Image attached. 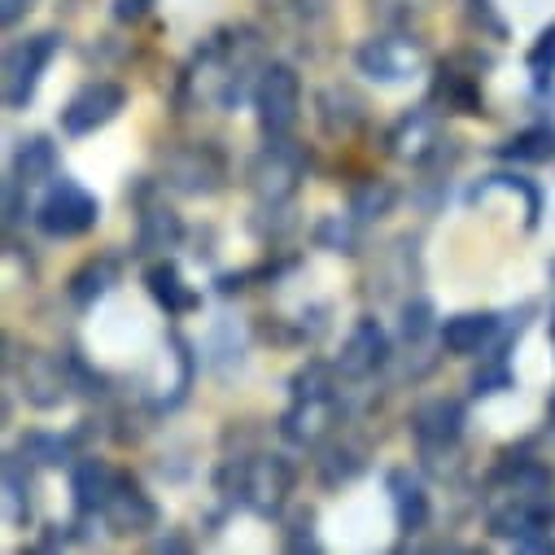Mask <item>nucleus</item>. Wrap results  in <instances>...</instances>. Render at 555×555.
I'll return each instance as SVG.
<instances>
[{
  "label": "nucleus",
  "mask_w": 555,
  "mask_h": 555,
  "mask_svg": "<svg viewBox=\"0 0 555 555\" xmlns=\"http://www.w3.org/2000/svg\"><path fill=\"white\" fill-rule=\"evenodd\" d=\"M254 109H258V127L271 135H289V127L298 122V109H302V79L294 66L285 62H271L258 70V83H254Z\"/></svg>",
  "instance_id": "1"
},
{
  "label": "nucleus",
  "mask_w": 555,
  "mask_h": 555,
  "mask_svg": "<svg viewBox=\"0 0 555 555\" xmlns=\"http://www.w3.org/2000/svg\"><path fill=\"white\" fill-rule=\"evenodd\" d=\"M57 49H62V40L53 31H44V36H31V40H23V44H14L5 53V105L10 109H27L31 105V96L40 88V75L57 57Z\"/></svg>",
  "instance_id": "2"
},
{
  "label": "nucleus",
  "mask_w": 555,
  "mask_h": 555,
  "mask_svg": "<svg viewBox=\"0 0 555 555\" xmlns=\"http://www.w3.org/2000/svg\"><path fill=\"white\" fill-rule=\"evenodd\" d=\"M96 219H101L96 197L75 180H62L36 210V223L44 236H83L88 228H96Z\"/></svg>",
  "instance_id": "3"
},
{
  "label": "nucleus",
  "mask_w": 555,
  "mask_h": 555,
  "mask_svg": "<svg viewBox=\"0 0 555 555\" xmlns=\"http://www.w3.org/2000/svg\"><path fill=\"white\" fill-rule=\"evenodd\" d=\"M302 176H307V158L285 141V135H271V145L254 163V193L267 206H281V202H289L298 193Z\"/></svg>",
  "instance_id": "4"
},
{
  "label": "nucleus",
  "mask_w": 555,
  "mask_h": 555,
  "mask_svg": "<svg viewBox=\"0 0 555 555\" xmlns=\"http://www.w3.org/2000/svg\"><path fill=\"white\" fill-rule=\"evenodd\" d=\"M490 533H494V538H507V542H516V546L555 551L546 499H512V494H507L499 507H490Z\"/></svg>",
  "instance_id": "5"
},
{
  "label": "nucleus",
  "mask_w": 555,
  "mask_h": 555,
  "mask_svg": "<svg viewBox=\"0 0 555 555\" xmlns=\"http://www.w3.org/2000/svg\"><path fill=\"white\" fill-rule=\"evenodd\" d=\"M122 105H127V92H122L118 83H109V79L83 83V88L66 101V109H62V131H66V135H92L96 127L114 122V118L122 114Z\"/></svg>",
  "instance_id": "6"
},
{
  "label": "nucleus",
  "mask_w": 555,
  "mask_h": 555,
  "mask_svg": "<svg viewBox=\"0 0 555 555\" xmlns=\"http://www.w3.org/2000/svg\"><path fill=\"white\" fill-rule=\"evenodd\" d=\"M359 70L376 83H402L421 70V44L402 36H372L359 49Z\"/></svg>",
  "instance_id": "7"
},
{
  "label": "nucleus",
  "mask_w": 555,
  "mask_h": 555,
  "mask_svg": "<svg viewBox=\"0 0 555 555\" xmlns=\"http://www.w3.org/2000/svg\"><path fill=\"white\" fill-rule=\"evenodd\" d=\"M289 490H294V468L281 455H262V460H254V464L241 468V499L258 516L281 512V503H285Z\"/></svg>",
  "instance_id": "8"
},
{
  "label": "nucleus",
  "mask_w": 555,
  "mask_h": 555,
  "mask_svg": "<svg viewBox=\"0 0 555 555\" xmlns=\"http://www.w3.org/2000/svg\"><path fill=\"white\" fill-rule=\"evenodd\" d=\"M105 525H109V533H122V538H131V533H150L154 525H158V507H154V499L135 486L131 477H122L118 481V490H114V499L105 503Z\"/></svg>",
  "instance_id": "9"
},
{
  "label": "nucleus",
  "mask_w": 555,
  "mask_h": 555,
  "mask_svg": "<svg viewBox=\"0 0 555 555\" xmlns=\"http://www.w3.org/2000/svg\"><path fill=\"white\" fill-rule=\"evenodd\" d=\"M167 184L171 189H180V193H215L219 184H223V163L202 145H193V150H176L171 158H167Z\"/></svg>",
  "instance_id": "10"
},
{
  "label": "nucleus",
  "mask_w": 555,
  "mask_h": 555,
  "mask_svg": "<svg viewBox=\"0 0 555 555\" xmlns=\"http://www.w3.org/2000/svg\"><path fill=\"white\" fill-rule=\"evenodd\" d=\"M464 429V406L451 402V398H434V402H421L411 415V434L421 438V447H451Z\"/></svg>",
  "instance_id": "11"
},
{
  "label": "nucleus",
  "mask_w": 555,
  "mask_h": 555,
  "mask_svg": "<svg viewBox=\"0 0 555 555\" xmlns=\"http://www.w3.org/2000/svg\"><path fill=\"white\" fill-rule=\"evenodd\" d=\"M385 359H389V337H385V328H380L376 320H359V324L350 328L346 346H341V372H346V376H367V372H376Z\"/></svg>",
  "instance_id": "12"
},
{
  "label": "nucleus",
  "mask_w": 555,
  "mask_h": 555,
  "mask_svg": "<svg viewBox=\"0 0 555 555\" xmlns=\"http://www.w3.org/2000/svg\"><path fill=\"white\" fill-rule=\"evenodd\" d=\"M122 473H114L105 460H79L70 473V494L79 512H105V503L114 499Z\"/></svg>",
  "instance_id": "13"
},
{
  "label": "nucleus",
  "mask_w": 555,
  "mask_h": 555,
  "mask_svg": "<svg viewBox=\"0 0 555 555\" xmlns=\"http://www.w3.org/2000/svg\"><path fill=\"white\" fill-rule=\"evenodd\" d=\"M389 499H393V516H398L402 533L425 529V520H429V490L421 486V477H415L411 468H393L389 473Z\"/></svg>",
  "instance_id": "14"
},
{
  "label": "nucleus",
  "mask_w": 555,
  "mask_h": 555,
  "mask_svg": "<svg viewBox=\"0 0 555 555\" xmlns=\"http://www.w3.org/2000/svg\"><path fill=\"white\" fill-rule=\"evenodd\" d=\"M434 145H442V141H438V118L429 109H415V114L398 118V127L389 131V150L406 163H425Z\"/></svg>",
  "instance_id": "15"
},
{
  "label": "nucleus",
  "mask_w": 555,
  "mask_h": 555,
  "mask_svg": "<svg viewBox=\"0 0 555 555\" xmlns=\"http://www.w3.org/2000/svg\"><path fill=\"white\" fill-rule=\"evenodd\" d=\"M57 176V145L49 135H27L14 154V180L23 189H36V184H49Z\"/></svg>",
  "instance_id": "16"
},
{
  "label": "nucleus",
  "mask_w": 555,
  "mask_h": 555,
  "mask_svg": "<svg viewBox=\"0 0 555 555\" xmlns=\"http://www.w3.org/2000/svg\"><path fill=\"white\" fill-rule=\"evenodd\" d=\"M499 333V320L490 315V311H468V315H455V320H447L442 324V346L451 350V354H477L490 337Z\"/></svg>",
  "instance_id": "17"
},
{
  "label": "nucleus",
  "mask_w": 555,
  "mask_h": 555,
  "mask_svg": "<svg viewBox=\"0 0 555 555\" xmlns=\"http://www.w3.org/2000/svg\"><path fill=\"white\" fill-rule=\"evenodd\" d=\"M145 281H150V294H154V302H158L163 311L184 315V311L197 307V294L184 285V275L176 271V262H158V267H150Z\"/></svg>",
  "instance_id": "18"
},
{
  "label": "nucleus",
  "mask_w": 555,
  "mask_h": 555,
  "mask_svg": "<svg viewBox=\"0 0 555 555\" xmlns=\"http://www.w3.org/2000/svg\"><path fill=\"white\" fill-rule=\"evenodd\" d=\"M23 385H27L23 393H27L36 406H62V402H66V389H70L62 363H53V359H31Z\"/></svg>",
  "instance_id": "19"
},
{
  "label": "nucleus",
  "mask_w": 555,
  "mask_h": 555,
  "mask_svg": "<svg viewBox=\"0 0 555 555\" xmlns=\"http://www.w3.org/2000/svg\"><path fill=\"white\" fill-rule=\"evenodd\" d=\"M499 481H503V494H512V499H551V490H555V473L533 460L503 468Z\"/></svg>",
  "instance_id": "20"
},
{
  "label": "nucleus",
  "mask_w": 555,
  "mask_h": 555,
  "mask_svg": "<svg viewBox=\"0 0 555 555\" xmlns=\"http://www.w3.org/2000/svg\"><path fill=\"white\" fill-rule=\"evenodd\" d=\"M114 281H118V267H114L109 258H92V262H83V267L70 275V298H75L79 307H92L96 298H105V294L114 289Z\"/></svg>",
  "instance_id": "21"
},
{
  "label": "nucleus",
  "mask_w": 555,
  "mask_h": 555,
  "mask_svg": "<svg viewBox=\"0 0 555 555\" xmlns=\"http://www.w3.org/2000/svg\"><path fill=\"white\" fill-rule=\"evenodd\" d=\"M499 154L516 158V163H546V158H555V131L551 127H529V131L512 135Z\"/></svg>",
  "instance_id": "22"
},
{
  "label": "nucleus",
  "mask_w": 555,
  "mask_h": 555,
  "mask_svg": "<svg viewBox=\"0 0 555 555\" xmlns=\"http://www.w3.org/2000/svg\"><path fill=\"white\" fill-rule=\"evenodd\" d=\"M438 101H447V109H460V114H481V92H477L473 75L442 70V79H438Z\"/></svg>",
  "instance_id": "23"
},
{
  "label": "nucleus",
  "mask_w": 555,
  "mask_h": 555,
  "mask_svg": "<svg viewBox=\"0 0 555 555\" xmlns=\"http://www.w3.org/2000/svg\"><path fill=\"white\" fill-rule=\"evenodd\" d=\"M180 219L171 215V210H150L145 219H141V249L145 254H154V249H171L176 241H180Z\"/></svg>",
  "instance_id": "24"
},
{
  "label": "nucleus",
  "mask_w": 555,
  "mask_h": 555,
  "mask_svg": "<svg viewBox=\"0 0 555 555\" xmlns=\"http://www.w3.org/2000/svg\"><path fill=\"white\" fill-rule=\"evenodd\" d=\"M18 455H27L31 464H44V468H57V464H66L70 442L66 438H53V434H27L18 442Z\"/></svg>",
  "instance_id": "25"
},
{
  "label": "nucleus",
  "mask_w": 555,
  "mask_h": 555,
  "mask_svg": "<svg viewBox=\"0 0 555 555\" xmlns=\"http://www.w3.org/2000/svg\"><path fill=\"white\" fill-rule=\"evenodd\" d=\"M389 202H393V193H389L385 184H363V189L354 193V215H359V219H380V215L389 210Z\"/></svg>",
  "instance_id": "26"
},
{
  "label": "nucleus",
  "mask_w": 555,
  "mask_h": 555,
  "mask_svg": "<svg viewBox=\"0 0 555 555\" xmlns=\"http://www.w3.org/2000/svg\"><path fill=\"white\" fill-rule=\"evenodd\" d=\"M23 499H27V486H23V477H18V460H10V468H5V512H10L14 525L27 520Z\"/></svg>",
  "instance_id": "27"
},
{
  "label": "nucleus",
  "mask_w": 555,
  "mask_h": 555,
  "mask_svg": "<svg viewBox=\"0 0 555 555\" xmlns=\"http://www.w3.org/2000/svg\"><path fill=\"white\" fill-rule=\"evenodd\" d=\"M429 315H434L429 302H411V307L402 311V333H406V341H421V337L429 333Z\"/></svg>",
  "instance_id": "28"
},
{
  "label": "nucleus",
  "mask_w": 555,
  "mask_h": 555,
  "mask_svg": "<svg viewBox=\"0 0 555 555\" xmlns=\"http://www.w3.org/2000/svg\"><path fill=\"white\" fill-rule=\"evenodd\" d=\"M529 66L533 70H555V27H546L538 36V44L529 49Z\"/></svg>",
  "instance_id": "29"
},
{
  "label": "nucleus",
  "mask_w": 555,
  "mask_h": 555,
  "mask_svg": "<svg viewBox=\"0 0 555 555\" xmlns=\"http://www.w3.org/2000/svg\"><path fill=\"white\" fill-rule=\"evenodd\" d=\"M512 385V372L507 367H490V372H477L473 376V393H499Z\"/></svg>",
  "instance_id": "30"
},
{
  "label": "nucleus",
  "mask_w": 555,
  "mask_h": 555,
  "mask_svg": "<svg viewBox=\"0 0 555 555\" xmlns=\"http://www.w3.org/2000/svg\"><path fill=\"white\" fill-rule=\"evenodd\" d=\"M154 10V0H114V18L118 23H135V18H145Z\"/></svg>",
  "instance_id": "31"
},
{
  "label": "nucleus",
  "mask_w": 555,
  "mask_h": 555,
  "mask_svg": "<svg viewBox=\"0 0 555 555\" xmlns=\"http://www.w3.org/2000/svg\"><path fill=\"white\" fill-rule=\"evenodd\" d=\"M31 10V0H5V5H0V23H5V27H14L23 14Z\"/></svg>",
  "instance_id": "32"
}]
</instances>
